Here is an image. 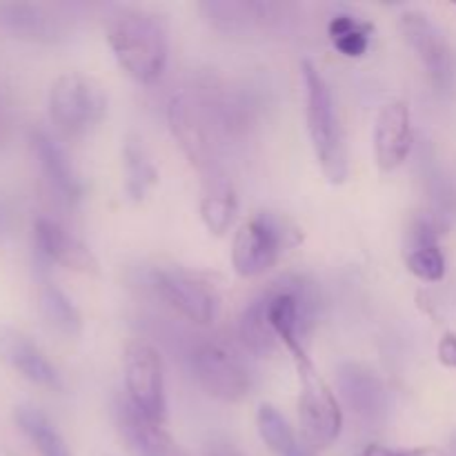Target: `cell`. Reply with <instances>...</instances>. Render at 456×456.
Instances as JSON below:
<instances>
[{
    "label": "cell",
    "mask_w": 456,
    "mask_h": 456,
    "mask_svg": "<svg viewBox=\"0 0 456 456\" xmlns=\"http://www.w3.org/2000/svg\"><path fill=\"white\" fill-rule=\"evenodd\" d=\"M337 386L343 403L365 423H379L387 417L390 396L381 379L361 363H341L337 370Z\"/></svg>",
    "instance_id": "12"
},
{
    "label": "cell",
    "mask_w": 456,
    "mask_h": 456,
    "mask_svg": "<svg viewBox=\"0 0 456 456\" xmlns=\"http://www.w3.org/2000/svg\"><path fill=\"white\" fill-rule=\"evenodd\" d=\"M34 243L40 256L47 258L49 263L83 274H98V261L92 249L52 218H36Z\"/></svg>",
    "instance_id": "17"
},
{
    "label": "cell",
    "mask_w": 456,
    "mask_h": 456,
    "mask_svg": "<svg viewBox=\"0 0 456 456\" xmlns=\"http://www.w3.org/2000/svg\"><path fill=\"white\" fill-rule=\"evenodd\" d=\"M399 27L405 43L426 69L430 83L439 92H450L456 83V52L444 31L421 12H405Z\"/></svg>",
    "instance_id": "10"
},
{
    "label": "cell",
    "mask_w": 456,
    "mask_h": 456,
    "mask_svg": "<svg viewBox=\"0 0 456 456\" xmlns=\"http://www.w3.org/2000/svg\"><path fill=\"white\" fill-rule=\"evenodd\" d=\"M167 120L172 136L176 138L178 147L187 156L191 167L203 174L208 185L221 181L223 176H218L216 145L212 141L209 125L203 118V114L191 105L190 98L174 96L167 107Z\"/></svg>",
    "instance_id": "11"
},
{
    "label": "cell",
    "mask_w": 456,
    "mask_h": 456,
    "mask_svg": "<svg viewBox=\"0 0 456 456\" xmlns=\"http://www.w3.org/2000/svg\"><path fill=\"white\" fill-rule=\"evenodd\" d=\"M412 150V111L408 102L392 101L374 120V154L381 172H395Z\"/></svg>",
    "instance_id": "13"
},
{
    "label": "cell",
    "mask_w": 456,
    "mask_h": 456,
    "mask_svg": "<svg viewBox=\"0 0 456 456\" xmlns=\"http://www.w3.org/2000/svg\"><path fill=\"white\" fill-rule=\"evenodd\" d=\"M303 87H305V120L312 150L321 172L332 185H341L350 174L346 132L334 107L328 80L310 61L301 62Z\"/></svg>",
    "instance_id": "2"
},
{
    "label": "cell",
    "mask_w": 456,
    "mask_h": 456,
    "mask_svg": "<svg viewBox=\"0 0 456 456\" xmlns=\"http://www.w3.org/2000/svg\"><path fill=\"white\" fill-rule=\"evenodd\" d=\"M374 27L350 13H337L330 20L328 34L334 47L347 58H359L368 52Z\"/></svg>",
    "instance_id": "26"
},
{
    "label": "cell",
    "mask_w": 456,
    "mask_h": 456,
    "mask_svg": "<svg viewBox=\"0 0 456 456\" xmlns=\"http://www.w3.org/2000/svg\"><path fill=\"white\" fill-rule=\"evenodd\" d=\"M0 27L16 38L43 45L61 43L69 34L61 13L36 3H0Z\"/></svg>",
    "instance_id": "15"
},
{
    "label": "cell",
    "mask_w": 456,
    "mask_h": 456,
    "mask_svg": "<svg viewBox=\"0 0 456 456\" xmlns=\"http://www.w3.org/2000/svg\"><path fill=\"white\" fill-rule=\"evenodd\" d=\"M105 34L118 65L136 83L150 85L163 76L169 56L163 18L145 9H118L107 18Z\"/></svg>",
    "instance_id": "1"
},
{
    "label": "cell",
    "mask_w": 456,
    "mask_h": 456,
    "mask_svg": "<svg viewBox=\"0 0 456 456\" xmlns=\"http://www.w3.org/2000/svg\"><path fill=\"white\" fill-rule=\"evenodd\" d=\"M116 426L134 456H187L163 426L142 417L127 401L116 403Z\"/></svg>",
    "instance_id": "18"
},
{
    "label": "cell",
    "mask_w": 456,
    "mask_h": 456,
    "mask_svg": "<svg viewBox=\"0 0 456 456\" xmlns=\"http://www.w3.org/2000/svg\"><path fill=\"white\" fill-rule=\"evenodd\" d=\"M236 214H239V199H236L234 187L223 178L212 183L200 200V218H203L205 227L214 236L227 234L230 227L234 225Z\"/></svg>",
    "instance_id": "23"
},
{
    "label": "cell",
    "mask_w": 456,
    "mask_h": 456,
    "mask_svg": "<svg viewBox=\"0 0 456 456\" xmlns=\"http://www.w3.org/2000/svg\"><path fill=\"white\" fill-rule=\"evenodd\" d=\"M205 456H243L230 441H223V439H214L209 441V445L205 448Z\"/></svg>",
    "instance_id": "30"
},
{
    "label": "cell",
    "mask_w": 456,
    "mask_h": 456,
    "mask_svg": "<svg viewBox=\"0 0 456 456\" xmlns=\"http://www.w3.org/2000/svg\"><path fill=\"white\" fill-rule=\"evenodd\" d=\"M125 165V190L132 200H142L147 191L159 183V172L147 156L145 147L138 138H127L123 145Z\"/></svg>",
    "instance_id": "24"
},
{
    "label": "cell",
    "mask_w": 456,
    "mask_h": 456,
    "mask_svg": "<svg viewBox=\"0 0 456 456\" xmlns=\"http://www.w3.org/2000/svg\"><path fill=\"white\" fill-rule=\"evenodd\" d=\"M256 428L261 435L263 444L270 448L272 454L276 456H314L310 448L301 444L285 421L283 414L274 405L263 403L256 412Z\"/></svg>",
    "instance_id": "21"
},
{
    "label": "cell",
    "mask_w": 456,
    "mask_h": 456,
    "mask_svg": "<svg viewBox=\"0 0 456 456\" xmlns=\"http://www.w3.org/2000/svg\"><path fill=\"white\" fill-rule=\"evenodd\" d=\"M145 285L159 301L191 323L209 325L218 316L216 288L196 272L178 265H156L145 272Z\"/></svg>",
    "instance_id": "7"
},
{
    "label": "cell",
    "mask_w": 456,
    "mask_h": 456,
    "mask_svg": "<svg viewBox=\"0 0 456 456\" xmlns=\"http://www.w3.org/2000/svg\"><path fill=\"white\" fill-rule=\"evenodd\" d=\"M13 421L20 428L22 435L34 444L40 456H71L65 439L56 430L52 421L34 405H18L13 410Z\"/></svg>",
    "instance_id": "20"
},
{
    "label": "cell",
    "mask_w": 456,
    "mask_h": 456,
    "mask_svg": "<svg viewBox=\"0 0 456 456\" xmlns=\"http://www.w3.org/2000/svg\"><path fill=\"white\" fill-rule=\"evenodd\" d=\"M127 403L150 421L163 426L167 417L165 372L159 350L147 341H132L123 356Z\"/></svg>",
    "instance_id": "9"
},
{
    "label": "cell",
    "mask_w": 456,
    "mask_h": 456,
    "mask_svg": "<svg viewBox=\"0 0 456 456\" xmlns=\"http://www.w3.org/2000/svg\"><path fill=\"white\" fill-rule=\"evenodd\" d=\"M200 13L214 29L223 34H245L256 27L281 20L283 4L276 3H239V0H208L199 4Z\"/></svg>",
    "instance_id": "19"
},
{
    "label": "cell",
    "mask_w": 456,
    "mask_h": 456,
    "mask_svg": "<svg viewBox=\"0 0 456 456\" xmlns=\"http://www.w3.org/2000/svg\"><path fill=\"white\" fill-rule=\"evenodd\" d=\"M29 145L49 190L56 194V199L62 200L65 205L78 203L83 199V183H80L69 156L58 145L56 138L45 132V129L36 127L29 134Z\"/></svg>",
    "instance_id": "14"
},
{
    "label": "cell",
    "mask_w": 456,
    "mask_h": 456,
    "mask_svg": "<svg viewBox=\"0 0 456 456\" xmlns=\"http://www.w3.org/2000/svg\"><path fill=\"white\" fill-rule=\"evenodd\" d=\"M190 363L199 386L218 401H243L254 386L243 350L223 337H209L196 343Z\"/></svg>",
    "instance_id": "5"
},
{
    "label": "cell",
    "mask_w": 456,
    "mask_h": 456,
    "mask_svg": "<svg viewBox=\"0 0 456 456\" xmlns=\"http://www.w3.org/2000/svg\"><path fill=\"white\" fill-rule=\"evenodd\" d=\"M297 365L298 383V421H301L303 439L310 448H328L338 439L343 428V412L334 396L332 387L325 383L319 370L310 361L307 352L292 356Z\"/></svg>",
    "instance_id": "6"
},
{
    "label": "cell",
    "mask_w": 456,
    "mask_h": 456,
    "mask_svg": "<svg viewBox=\"0 0 456 456\" xmlns=\"http://www.w3.org/2000/svg\"><path fill=\"white\" fill-rule=\"evenodd\" d=\"M47 105L58 129L69 136H80L105 118L107 94L92 76L69 71L53 80Z\"/></svg>",
    "instance_id": "8"
},
{
    "label": "cell",
    "mask_w": 456,
    "mask_h": 456,
    "mask_svg": "<svg viewBox=\"0 0 456 456\" xmlns=\"http://www.w3.org/2000/svg\"><path fill=\"white\" fill-rule=\"evenodd\" d=\"M38 305L43 319L62 337H78L83 332V319H80L78 307L74 305L69 297L58 288L56 283L47 281L40 285Z\"/></svg>",
    "instance_id": "22"
},
{
    "label": "cell",
    "mask_w": 456,
    "mask_h": 456,
    "mask_svg": "<svg viewBox=\"0 0 456 456\" xmlns=\"http://www.w3.org/2000/svg\"><path fill=\"white\" fill-rule=\"evenodd\" d=\"M436 352H439V361L445 365V368L456 370V334L452 332L444 334Z\"/></svg>",
    "instance_id": "28"
},
{
    "label": "cell",
    "mask_w": 456,
    "mask_h": 456,
    "mask_svg": "<svg viewBox=\"0 0 456 456\" xmlns=\"http://www.w3.org/2000/svg\"><path fill=\"white\" fill-rule=\"evenodd\" d=\"M9 134H12V110H9V102L0 94V147L7 142Z\"/></svg>",
    "instance_id": "29"
},
{
    "label": "cell",
    "mask_w": 456,
    "mask_h": 456,
    "mask_svg": "<svg viewBox=\"0 0 456 456\" xmlns=\"http://www.w3.org/2000/svg\"><path fill=\"white\" fill-rule=\"evenodd\" d=\"M392 456H445V452L444 450L435 448V445H423V448L392 450Z\"/></svg>",
    "instance_id": "31"
},
{
    "label": "cell",
    "mask_w": 456,
    "mask_h": 456,
    "mask_svg": "<svg viewBox=\"0 0 456 456\" xmlns=\"http://www.w3.org/2000/svg\"><path fill=\"white\" fill-rule=\"evenodd\" d=\"M239 337L240 343L248 352L256 356H270L274 354L279 341H276L274 332H272L270 323L265 316V305H263L261 297L254 298L248 307L243 310L239 321Z\"/></svg>",
    "instance_id": "25"
},
{
    "label": "cell",
    "mask_w": 456,
    "mask_h": 456,
    "mask_svg": "<svg viewBox=\"0 0 456 456\" xmlns=\"http://www.w3.org/2000/svg\"><path fill=\"white\" fill-rule=\"evenodd\" d=\"M0 359L36 386L47 387V390H61L62 387L56 365L20 330L0 325Z\"/></svg>",
    "instance_id": "16"
},
{
    "label": "cell",
    "mask_w": 456,
    "mask_h": 456,
    "mask_svg": "<svg viewBox=\"0 0 456 456\" xmlns=\"http://www.w3.org/2000/svg\"><path fill=\"white\" fill-rule=\"evenodd\" d=\"M301 232L276 214H254L236 232L232 245V265L243 279L265 274L285 254L301 243Z\"/></svg>",
    "instance_id": "4"
},
{
    "label": "cell",
    "mask_w": 456,
    "mask_h": 456,
    "mask_svg": "<svg viewBox=\"0 0 456 456\" xmlns=\"http://www.w3.org/2000/svg\"><path fill=\"white\" fill-rule=\"evenodd\" d=\"M405 265L410 274L423 283H439L445 276V256L439 245H421L405 252Z\"/></svg>",
    "instance_id": "27"
},
{
    "label": "cell",
    "mask_w": 456,
    "mask_h": 456,
    "mask_svg": "<svg viewBox=\"0 0 456 456\" xmlns=\"http://www.w3.org/2000/svg\"><path fill=\"white\" fill-rule=\"evenodd\" d=\"M0 227H3V212H0Z\"/></svg>",
    "instance_id": "33"
},
{
    "label": "cell",
    "mask_w": 456,
    "mask_h": 456,
    "mask_svg": "<svg viewBox=\"0 0 456 456\" xmlns=\"http://www.w3.org/2000/svg\"><path fill=\"white\" fill-rule=\"evenodd\" d=\"M261 301L279 346L292 356L307 352V337L314 328L319 307L310 281L301 276H285L261 294Z\"/></svg>",
    "instance_id": "3"
},
{
    "label": "cell",
    "mask_w": 456,
    "mask_h": 456,
    "mask_svg": "<svg viewBox=\"0 0 456 456\" xmlns=\"http://www.w3.org/2000/svg\"><path fill=\"white\" fill-rule=\"evenodd\" d=\"M359 456H392V450L383 448V445H368Z\"/></svg>",
    "instance_id": "32"
}]
</instances>
